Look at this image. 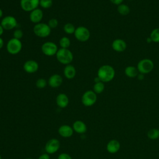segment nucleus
<instances>
[{
  "instance_id": "nucleus-1",
  "label": "nucleus",
  "mask_w": 159,
  "mask_h": 159,
  "mask_svg": "<svg viewBox=\"0 0 159 159\" xmlns=\"http://www.w3.org/2000/svg\"><path fill=\"white\" fill-rule=\"evenodd\" d=\"M116 75L114 68L109 65H104L100 66L97 72V76L101 81L103 83H108L112 81Z\"/></svg>"
},
{
  "instance_id": "nucleus-2",
  "label": "nucleus",
  "mask_w": 159,
  "mask_h": 159,
  "mask_svg": "<svg viewBox=\"0 0 159 159\" xmlns=\"http://www.w3.org/2000/svg\"><path fill=\"white\" fill-rule=\"evenodd\" d=\"M57 60L63 65H69L73 60V53L68 48H60L56 53Z\"/></svg>"
},
{
  "instance_id": "nucleus-3",
  "label": "nucleus",
  "mask_w": 159,
  "mask_h": 159,
  "mask_svg": "<svg viewBox=\"0 0 159 159\" xmlns=\"http://www.w3.org/2000/svg\"><path fill=\"white\" fill-rule=\"evenodd\" d=\"M137 68L139 73L146 75L150 73L153 70L154 63L149 58H143L138 62Z\"/></svg>"
},
{
  "instance_id": "nucleus-4",
  "label": "nucleus",
  "mask_w": 159,
  "mask_h": 159,
  "mask_svg": "<svg viewBox=\"0 0 159 159\" xmlns=\"http://www.w3.org/2000/svg\"><path fill=\"white\" fill-rule=\"evenodd\" d=\"M51 30L47 24L42 22L36 24L33 28L35 35L40 38H45L49 36L51 33Z\"/></svg>"
},
{
  "instance_id": "nucleus-5",
  "label": "nucleus",
  "mask_w": 159,
  "mask_h": 159,
  "mask_svg": "<svg viewBox=\"0 0 159 159\" xmlns=\"http://www.w3.org/2000/svg\"><path fill=\"white\" fill-rule=\"evenodd\" d=\"M22 48V43L20 40L15 38L11 39L7 43L6 49L9 53L11 55L18 54Z\"/></svg>"
},
{
  "instance_id": "nucleus-6",
  "label": "nucleus",
  "mask_w": 159,
  "mask_h": 159,
  "mask_svg": "<svg viewBox=\"0 0 159 159\" xmlns=\"http://www.w3.org/2000/svg\"><path fill=\"white\" fill-rule=\"evenodd\" d=\"M97 101V94L93 90L85 91L81 97L82 104L86 107L94 105Z\"/></svg>"
},
{
  "instance_id": "nucleus-7",
  "label": "nucleus",
  "mask_w": 159,
  "mask_h": 159,
  "mask_svg": "<svg viewBox=\"0 0 159 159\" xmlns=\"http://www.w3.org/2000/svg\"><path fill=\"white\" fill-rule=\"evenodd\" d=\"M74 35L76 39L78 41L84 42L89 40L90 37V32L86 27L79 26L76 28Z\"/></svg>"
},
{
  "instance_id": "nucleus-8",
  "label": "nucleus",
  "mask_w": 159,
  "mask_h": 159,
  "mask_svg": "<svg viewBox=\"0 0 159 159\" xmlns=\"http://www.w3.org/2000/svg\"><path fill=\"white\" fill-rule=\"evenodd\" d=\"M57 44L53 42L48 41L43 43L41 47L42 52L46 56H53L56 55L58 51Z\"/></svg>"
},
{
  "instance_id": "nucleus-9",
  "label": "nucleus",
  "mask_w": 159,
  "mask_h": 159,
  "mask_svg": "<svg viewBox=\"0 0 159 159\" xmlns=\"http://www.w3.org/2000/svg\"><path fill=\"white\" fill-rule=\"evenodd\" d=\"M4 30H10L14 29L17 25V19L12 16L4 17L0 23Z\"/></svg>"
},
{
  "instance_id": "nucleus-10",
  "label": "nucleus",
  "mask_w": 159,
  "mask_h": 159,
  "mask_svg": "<svg viewBox=\"0 0 159 159\" xmlns=\"http://www.w3.org/2000/svg\"><path fill=\"white\" fill-rule=\"evenodd\" d=\"M40 0H20V6L21 9L25 12H31L38 8Z\"/></svg>"
},
{
  "instance_id": "nucleus-11",
  "label": "nucleus",
  "mask_w": 159,
  "mask_h": 159,
  "mask_svg": "<svg viewBox=\"0 0 159 159\" xmlns=\"http://www.w3.org/2000/svg\"><path fill=\"white\" fill-rule=\"evenodd\" d=\"M60 143L57 139H50L45 145V150L48 154H53L60 148Z\"/></svg>"
},
{
  "instance_id": "nucleus-12",
  "label": "nucleus",
  "mask_w": 159,
  "mask_h": 159,
  "mask_svg": "<svg viewBox=\"0 0 159 159\" xmlns=\"http://www.w3.org/2000/svg\"><path fill=\"white\" fill-rule=\"evenodd\" d=\"M23 68L27 73H34L39 70V63L35 60H29L25 61L23 65Z\"/></svg>"
},
{
  "instance_id": "nucleus-13",
  "label": "nucleus",
  "mask_w": 159,
  "mask_h": 159,
  "mask_svg": "<svg viewBox=\"0 0 159 159\" xmlns=\"http://www.w3.org/2000/svg\"><path fill=\"white\" fill-rule=\"evenodd\" d=\"M43 13L42 10L41 9L37 8L30 12L29 19L32 22L36 24L41 22L43 19Z\"/></svg>"
},
{
  "instance_id": "nucleus-14",
  "label": "nucleus",
  "mask_w": 159,
  "mask_h": 159,
  "mask_svg": "<svg viewBox=\"0 0 159 159\" xmlns=\"http://www.w3.org/2000/svg\"><path fill=\"white\" fill-rule=\"evenodd\" d=\"M63 83V78L59 74H53L50 76L48 80V85L53 88L60 87Z\"/></svg>"
},
{
  "instance_id": "nucleus-15",
  "label": "nucleus",
  "mask_w": 159,
  "mask_h": 159,
  "mask_svg": "<svg viewBox=\"0 0 159 159\" xmlns=\"http://www.w3.org/2000/svg\"><path fill=\"white\" fill-rule=\"evenodd\" d=\"M111 47L114 51L120 53L125 50L127 48V43L122 39H116L112 41Z\"/></svg>"
},
{
  "instance_id": "nucleus-16",
  "label": "nucleus",
  "mask_w": 159,
  "mask_h": 159,
  "mask_svg": "<svg viewBox=\"0 0 159 159\" xmlns=\"http://www.w3.org/2000/svg\"><path fill=\"white\" fill-rule=\"evenodd\" d=\"M73 127L66 124L61 125L58 130L59 135L65 138L71 137L73 134Z\"/></svg>"
},
{
  "instance_id": "nucleus-17",
  "label": "nucleus",
  "mask_w": 159,
  "mask_h": 159,
  "mask_svg": "<svg viewBox=\"0 0 159 159\" xmlns=\"http://www.w3.org/2000/svg\"><path fill=\"white\" fill-rule=\"evenodd\" d=\"M120 148V144L119 142L116 139L111 140L106 145L107 151L110 153H117Z\"/></svg>"
},
{
  "instance_id": "nucleus-18",
  "label": "nucleus",
  "mask_w": 159,
  "mask_h": 159,
  "mask_svg": "<svg viewBox=\"0 0 159 159\" xmlns=\"http://www.w3.org/2000/svg\"><path fill=\"white\" fill-rule=\"evenodd\" d=\"M56 103L60 108H65L69 103V99L65 93H60L56 98Z\"/></svg>"
},
{
  "instance_id": "nucleus-19",
  "label": "nucleus",
  "mask_w": 159,
  "mask_h": 159,
  "mask_svg": "<svg viewBox=\"0 0 159 159\" xmlns=\"http://www.w3.org/2000/svg\"><path fill=\"white\" fill-rule=\"evenodd\" d=\"M76 71L75 66L71 64L65 66L63 70V75L68 80L74 78L76 76Z\"/></svg>"
},
{
  "instance_id": "nucleus-20",
  "label": "nucleus",
  "mask_w": 159,
  "mask_h": 159,
  "mask_svg": "<svg viewBox=\"0 0 159 159\" xmlns=\"http://www.w3.org/2000/svg\"><path fill=\"white\" fill-rule=\"evenodd\" d=\"M73 129L75 132L82 134L86 132L87 127L85 123L81 120H76L73 124Z\"/></svg>"
},
{
  "instance_id": "nucleus-21",
  "label": "nucleus",
  "mask_w": 159,
  "mask_h": 159,
  "mask_svg": "<svg viewBox=\"0 0 159 159\" xmlns=\"http://www.w3.org/2000/svg\"><path fill=\"white\" fill-rule=\"evenodd\" d=\"M124 73L128 78H136L139 73L137 68V66L129 65L125 67L124 70Z\"/></svg>"
},
{
  "instance_id": "nucleus-22",
  "label": "nucleus",
  "mask_w": 159,
  "mask_h": 159,
  "mask_svg": "<svg viewBox=\"0 0 159 159\" xmlns=\"http://www.w3.org/2000/svg\"><path fill=\"white\" fill-rule=\"evenodd\" d=\"M117 11L119 14L122 16H127L130 13V9L128 5L122 3L117 6Z\"/></svg>"
},
{
  "instance_id": "nucleus-23",
  "label": "nucleus",
  "mask_w": 159,
  "mask_h": 159,
  "mask_svg": "<svg viewBox=\"0 0 159 159\" xmlns=\"http://www.w3.org/2000/svg\"><path fill=\"white\" fill-rule=\"evenodd\" d=\"M105 88L104 83L102 81H99L98 83H95L93 86V91L97 94H101L102 93Z\"/></svg>"
},
{
  "instance_id": "nucleus-24",
  "label": "nucleus",
  "mask_w": 159,
  "mask_h": 159,
  "mask_svg": "<svg viewBox=\"0 0 159 159\" xmlns=\"http://www.w3.org/2000/svg\"><path fill=\"white\" fill-rule=\"evenodd\" d=\"M76 30V28L73 24L71 23H66L63 26V30L66 34H74L75 31Z\"/></svg>"
},
{
  "instance_id": "nucleus-25",
  "label": "nucleus",
  "mask_w": 159,
  "mask_h": 159,
  "mask_svg": "<svg viewBox=\"0 0 159 159\" xmlns=\"http://www.w3.org/2000/svg\"><path fill=\"white\" fill-rule=\"evenodd\" d=\"M150 37L153 42L159 43V27H157L152 30Z\"/></svg>"
},
{
  "instance_id": "nucleus-26",
  "label": "nucleus",
  "mask_w": 159,
  "mask_h": 159,
  "mask_svg": "<svg viewBox=\"0 0 159 159\" xmlns=\"http://www.w3.org/2000/svg\"><path fill=\"white\" fill-rule=\"evenodd\" d=\"M147 137L151 140H156L159 138V130L154 128L150 129L147 132Z\"/></svg>"
},
{
  "instance_id": "nucleus-27",
  "label": "nucleus",
  "mask_w": 159,
  "mask_h": 159,
  "mask_svg": "<svg viewBox=\"0 0 159 159\" xmlns=\"http://www.w3.org/2000/svg\"><path fill=\"white\" fill-rule=\"evenodd\" d=\"M59 44L62 48H68L71 45V42L70 39L67 37H63L60 39Z\"/></svg>"
},
{
  "instance_id": "nucleus-28",
  "label": "nucleus",
  "mask_w": 159,
  "mask_h": 159,
  "mask_svg": "<svg viewBox=\"0 0 159 159\" xmlns=\"http://www.w3.org/2000/svg\"><path fill=\"white\" fill-rule=\"evenodd\" d=\"M53 4L52 0H40L39 6L43 9H48Z\"/></svg>"
},
{
  "instance_id": "nucleus-29",
  "label": "nucleus",
  "mask_w": 159,
  "mask_h": 159,
  "mask_svg": "<svg viewBox=\"0 0 159 159\" xmlns=\"http://www.w3.org/2000/svg\"><path fill=\"white\" fill-rule=\"evenodd\" d=\"M47 84V81L44 78H39L35 82V86L39 89H43L46 87Z\"/></svg>"
},
{
  "instance_id": "nucleus-30",
  "label": "nucleus",
  "mask_w": 159,
  "mask_h": 159,
  "mask_svg": "<svg viewBox=\"0 0 159 159\" xmlns=\"http://www.w3.org/2000/svg\"><path fill=\"white\" fill-rule=\"evenodd\" d=\"M48 25L50 27V28L51 29H55L58 25V21L57 19H55V18H52L50 19L48 22Z\"/></svg>"
},
{
  "instance_id": "nucleus-31",
  "label": "nucleus",
  "mask_w": 159,
  "mask_h": 159,
  "mask_svg": "<svg viewBox=\"0 0 159 159\" xmlns=\"http://www.w3.org/2000/svg\"><path fill=\"white\" fill-rule=\"evenodd\" d=\"M13 38L20 40L23 37V32L21 29H17L13 32Z\"/></svg>"
},
{
  "instance_id": "nucleus-32",
  "label": "nucleus",
  "mask_w": 159,
  "mask_h": 159,
  "mask_svg": "<svg viewBox=\"0 0 159 159\" xmlns=\"http://www.w3.org/2000/svg\"><path fill=\"white\" fill-rule=\"evenodd\" d=\"M58 159H72V157L68 153H61L58 155Z\"/></svg>"
},
{
  "instance_id": "nucleus-33",
  "label": "nucleus",
  "mask_w": 159,
  "mask_h": 159,
  "mask_svg": "<svg viewBox=\"0 0 159 159\" xmlns=\"http://www.w3.org/2000/svg\"><path fill=\"white\" fill-rule=\"evenodd\" d=\"M109 1L113 4H115V5H117V6L122 4L123 2V1H124V0H109Z\"/></svg>"
},
{
  "instance_id": "nucleus-34",
  "label": "nucleus",
  "mask_w": 159,
  "mask_h": 159,
  "mask_svg": "<svg viewBox=\"0 0 159 159\" xmlns=\"http://www.w3.org/2000/svg\"><path fill=\"white\" fill-rule=\"evenodd\" d=\"M38 159H50V156L48 153H43V154H42Z\"/></svg>"
},
{
  "instance_id": "nucleus-35",
  "label": "nucleus",
  "mask_w": 159,
  "mask_h": 159,
  "mask_svg": "<svg viewBox=\"0 0 159 159\" xmlns=\"http://www.w3.org/2000/svg\"><path fill=\"white\" fill-rule=\"evenodd\" d=\"M137 78L139 80H142L144 79V75L142 74V73H139Z\"/></svg>"
},
{
  "instance_id": "nucleus-36",
  "label": "nucleus",
  "mask_w": 159,
  "mask_h": 159,
  "mask_svg": "<svg viewBox=\"0 0 159 159\" xmlns=\"http://www.w3.org/2000/svg\"><path fill=\"white\" fill-rule=\"evenodd\" d=\"M4 45V40L3 39L0 37V50L3 47Z\"/></svg>"
},
{
  "instance_id": "nucleus-37",
  "label": "nucleus",
  "mask_w": 159,
  "mask_h": 159,
  "mask_svg": "<svg viewBox=\"0 0 159 159\" xmlns=\"http://www.w3.org/2000/svg\"><path fill=\"white\" fill-rule=\"evenodd\" d=\"M4 29H3V27H2V25H1V24H0V37L3 34V33H4Z\"/></svg>"
},
{
  "instance_id": "nucleus-38",
  "label": "nucleus",
  "mask_w": 159,
  "mask_h": 159,
  "mask_svg": "<svg viewBox=\"0 0 159 159\" xmlns=\"http://www.w3.org/2000/svg\"><path fill=\"white\" fill-rule=\"evenodd\" d=\"M146 40H147V43H148L153 42H152V39H150V37H147V39H146Z\"/></svg>"
},
{
  "instance_id": "nucleus-39",
  "label": "nucleus",
  "mask_w": 159,
  "mask_h": 159,
  "mask_svg": "<svg viewBox=\"0 0 159 159\" xmlns=\"http://www.w3.org/2000/svg\"><path fill=\"white\" fill-rule=\"evenodd\" d=\"M94 82H95V83H98V82L101 81V80H99V78L98 76H96V77L94 79Z\"/></svg>"
},
{
  "instance_id": "nucleus-40",
  "label": "nucleus",
  "mask_w": 159,
  "mask_h": 159,
  "mask_svg": "<svg viewBox=\"0 0 159 159\" xmlns=\"http://www.w3.org/2000/svg\"><path fill=\"white\" fill-rule=\"evenodd\" d=\"M2 16H3V11H2V10L0 8V19L2 17Z\"/></svg>"
},
{
  "instance_id": "nucleus-41",
  "label": "nucleus",
  "mask_w": 159,
  "mask_h": 159,
  "mask_svg": "<svg viewBox=\"0 0 159 159\" xmlns=\"http://www.w3.org/2000/svg\"><path fill=\"white\" fill-rule=\"evenodd\" d=\"M0 159H2V157H1V154H0Z\"/></svg>"
},
{
  "instance_id": "nucleus-42",
  "label": "nucleus",
  "mask_w": 159,
  "mask_h": 159,
  "mask_svg": "<svg viewBox=\"0 0 159 159\" xmlns=\"http://www.w3.org/2000/svg\"><path fill=\"white\" fill-rule=\"evenodd\" d=\"M26 159H32V158H26Z\"/></svg>"
},
{
  "instance_id": "nucleus-43",
  "label": "nucleus",
  "mask_w": 159,
  "mask_h": 159,
  "mask_svg": "<svg viewBox=\"0 0 159 159\" xmlns=\"http://www.w3.org/2000/svg\"><path fill=\"white\" fill-rule=\"evenodd\" d=\"M128 1H133V0H128Z\"/></svg>"
}]
</instances>
